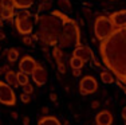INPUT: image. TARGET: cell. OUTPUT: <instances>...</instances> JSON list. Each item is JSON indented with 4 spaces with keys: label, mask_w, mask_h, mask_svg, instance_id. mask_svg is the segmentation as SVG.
<instances>
[{
    "label": "cell",
    "mask_w": 126,
    "mask_h": 125,
    "mask_svg": "<svg viewBox=\"0 0 126 125\" xmlns=\"http://www.w3.org/2000/svg\"><path fill=\"white\" fill-rule=\"evenodd\" d=\"M3 8H4V7H3V4H1V1H0V14H1V11H3Z\"/></svg>",
    "instance_id": "d590c367"
},
{
    "label": "cell",
    "mask_w": 126,
    "mask_h": 125,
    "mask_svg": "<svg viewBox=\"0 0 126 125\" xmlns=\"http://www.w3.org/2000/svg\"><path fill=\"white\" fill-rule=\"evenodd\" d=\"M12 117H14V118H17V114H16V112H14V113H12Z\"/></svg>",
    "instance_id": "e575fe53"
},
{
    "label": "cell",
    "mask_w": 126,
    "mask_h": 125,
    "mask_svg": "<svg viewBox=\"0 0 126 125\" xmlns=\"http://www.w3.org/2000/svg\"><path fill=\"white\" fill-rule=\"evenodd\" d=\"M73 55L74 56H78V58H80L83 62H89V61H93L94 62L95 61V55H94V53H93V50L90 49L89 46H78L74 49V51H73Z\"/></svg>",
    "instance_id": "52a82bcc"
},
{
    "label": "cell",
    "mask_w": 126,
    "mask_h": 125,
    "mask_svg": "<svg viewBox=\"0 0 126 125\" xmlns=\"http://www.w3.org/2000/svg\"><path fill=\"white\" fill-rule=\"evenodd\" d=\"M38 62L35 61L32 56L30 55H24L22 59H20L19 62V71H22V73H26L28 74V75H31L32 71H34V69L36 67Z\"/></svg>",
    "instance_id": "9c48e42d"
},
{
    "label": "cell",
    "mask_w": 126,
    "mask_h": 125,
    "mask_svg": "<svg viewBox=\"0 0 126 125\" xmlns=\"http://www.w3.org/2000/svg\"><path fill=\"white\" fill-rule=\"evenodd\" d=\"M99 77H101V81L103 82V83H106V85H111V83L115 82V77H114L113 73H110L109 70L101 71Z\"/></svg>",
    "instance_id": "9a60e30c"
},
{
    "label": "cell",
    "mask_w": 126,
    "mask_h": 125,
    "mask_svg": "<svg viewBox=\"0 0 126 125\" xmlns=\"http://www.w3.org/2000/svg\"><path fill=\"white\" fill-rule=\"evenodd\" d=\"M52 56H54V59H55L56 63L64 62V61H63V51H62L61 47H58V46H55L52 49Z\"/></svg>",
    "instance_id": "d6986e66"
},
{
    "label": "cell",
    "mask_w": 126,
    "mask_h": 125,
    "mask_svg": "<svg viewBox=\"0 0 126 125\" xmlns=\"http://www.w3.org/2000/svg\"><path fill=\"white\" fill-rule=\"evenodd\" d=\"M50 100L52 101V102H56V100H58V96H56L55 93H51V94H50Z\"/></svg>",
    "instance_id": "484cf974"
},
{
    "label": "cell",
    "mask_w": 126,
    "mask_h": 125,
    "mask_svg": "<svg viewBox=\"0 0 126 125\" xmlns=\"http://www.w3.org/2000/svg\"><path fill=\"white\" fill-rule=\"evenodd\" d=\"M99 56L103 66L126 86V27L115 28L99 42Z\"/></svg>",
    "instance_id": "6da1fadb"
},
{
    "label": "cell",
    "mask_w": 126,
    "mask_h": 125,
    "mask_svg": "<svg viewBox=\"0 0 126 125\" xmlns=\"http://www.w3.org/2000/svg\"><path fill=\"white\" fill-rule=\"evenodd\" d=\"M5 39V34L3 31H0V40H4Z\"/></svg>",
    "instance_id": "1f68e13d"
},
{
    "label": "cell",
    "mask_w": 126,
    "mask_h": 125,
    "mask_svg": "<svg viewBox=\"0 0 126 125\" xmlns=\"http://www.w3.org/2000/svg\"><path fill=\"white\" fill-rule=\"evenodd\" d=\"M68 65H70V67L73 70H80L83 66H85V62H83L80 58H78V56L71 55L70 61H68Z\"/></svg>",
    "instance_id": "2e32d148"
},
{
    "label": "cell",
    "mask_w": 126,
    "mask_h": 125,
    "mask_svg": "<svg viewBox=\"0 0 126 125\" xmlns=\"http://www.w3.org/2000/svg\"><path fill=\"white\" fill-rule=\"evenodd\" d=\"M23 88V93L24 94H28V96H31L32 93H34V86L31 85V83H27V85L22 86Z\"/></svg>",
    "instance_id": "603a6c76"
},
{
    "label": "cell",
    "mask_w": 126,
    "mask_h": 125,
    "mask_svg": "<svg viewBox=\"0 0 126 125\" xmlns=\"http://www.w3.org/2000/svg\"><path fill=\"white\" fill-rule=\"evenodd\" d=\"M0 18L3 20H10V22H12V19L15 18V8H3L1 14H0Z\"/></svg>",
    "instance_id": "e0dca14e"
},
{
    "label": "cell",
    "mask_w": 126,
    "mask_h": 125,
    "mask_svg": "<svg viewBox=\"0 0 126 125\" xmlns=\"http://www.w3.org/2000/svg\"><path fill=\"white\" fill-rule=\"evenodd\" d=\"M0 51H1V49H0Z\"/></svg>",
    "instance_id": "ab89813d"
},
{
    "label": "cell",
    "mask_w": 126,
    "mask_h": 125,
    "mask_svg": "<svg viewBox=\"0 0 126 125\" xmlns=\"http://www.w3.org/2000/svg\"><path fill=\"white\" fill-rule=\"evenodd\" d=\"M20 101H22L23 104H28L30 101H31V96H28V94L22 93V94H20Z\"/></svg>",
    "instance_id": "d4e9b609"
},
{
    "label": "cell",
    "mask_w": 126,
    "mask_h": 125,
    "mask_svg": "<svg viewBox=\"0 0 126 125\" xmlns=\"http://www.w3.org/2000/svg\"><path fill=\"white\" fill-rule=\"evenodd\" d=\"M15 10H28L32 4L34 0H12Z\"/></svg>",
    "instance_id": "5bb4252c"
},
{
    "label": "cell",
    "mask_w": 126,
    "mask_h": 125,
    "mask_svg": "<svg viewBox=\"0 0 126 125\" xmlns=\"http://www.w3.org/2000/svg\"><path fill=\"white\" fill-rule=\"evenodd\" d=\"M4 82L8 83L12 89H17L19 88V82H17V75L14 70H8L4 74Z\"/></svg>",
    "instance_id": "7c38bea8"
},
{
    "label": "cell",
    "mask_w": 126,
    "mask_h": 125,
    "mask_svg": "<svg viewBox=\"0 0 126 125\" xmlns=\"http://www.w3.org/2000/svg\"><path fill=\"white\" fill-rule=\"evenodd\" d=\"M42 112H43V114H46V113L48 112V108H47V106H44V108L42 109Z\"/></svg>",
    "instance_id": "d6a6232c"
},
{
    "label": "cell",
    "mask_w": 126,
    "mask_h": 125,
    "mask_svg": "<svg viewBox=\"0 0 126 125\" xmlns=\"http://www.w3.org/2000/svg\"><path fill=\"white\" fill-rule=\"evenodd\" d=\"M98 106H99V102H98V101H93L91 102V108L93 109H97Z\"/></svg>",
    "instance_id": "f546056e"
},
{
    "label": "cell",
    "mask_w": 126,
    "mask_h": 125,
    "mask_svg": "<svg viewBox=\"0 0 126 125\" xmlns=\"http://www.w3.org/2000/svg\"><path fill=\"white\" fill-rule=\"evenodd\" d=\"M115 30L111 20L109 19V16L106 15H98L94 20V34L99 42L105 40L107 36H110V34Z\"/></svg>",
    "instance_id": "277c9868"
},
{
    "label": "cell",
    "mask_w": 126,
    "mask_h": 125,
    "mask_svg": "<svg viewBox=\"0 0 126 125\" xmlns=\"http://www.w3.org/2000/svg\"><path fill=\"white\" fill-rule=\"evenodd\" d=\"M17 82H19V86H24L27 83H30V75L26 73H22V71H17Z\"/></svg>",
    "instance_id": "ffe728a7"
},
{
    "label": "cell",
    "mask_w": 126,
    "mask_h": 125,
    "mask_svg": "<svg viewBox=\"0 0 126 125\" xmlns=\"http://www.w3.org/2000/svg\"><path fill=\"white\" fill-rule=\"evenodd\" d=\"M14 23L17 32L23 36L26 35H32L34 31V22H32V15L27 10H20L15 14Z\"/></svg>",
    "instance_id": "3957f363"
},
{
    "label": "cell",
    "mask_w": 126,
    "mask_h": 125,
    "mask_svg": "<svg viewBox=\"0 0 126 125\" xmlns=\"http://www.w3.org/2000/svg\"><path fill=\"white\" fill-rule=\"evenodd\" d=\"M8 70H11V69H10V67H8V66H3V67H0V74H3V73L5 74V73H7Z\"/></svg>",
    "instance_id": "4316f807"
},
{
    "label": "cell",
    "mask_w": 126,
    "mask_h": 125,
    "mask_svg": "<svg viewBox=\"0 0 126 125\" xmlns=\"http://www.w3.org/2000/svg\"><path fill=\"white\" fill-rule=\"evenodd\" d=\"M63 125H70V121H68V120H64V121H63Z\"/></svg>",
    "instance_id": "836d02e7"
},
{
    "label": "cell",
    "mask_w": 126,
    "mask_h": 125,
    "mask_svg": "<svg viewBox=\"0 0 126 125\" xmlns=\"http://www.w3.org/2000/svg\"><path fill=\"white\" fill-rule=\"evenodd\" d=\"M73 75L74 77H80L82 75V70H73Z\"/></svg>",
    "instance_id": "83f0119b"
},
{
    "label": "cell",
    "mask_w": 126,
    "mask_h": 125,
    "mask_svg": "<svg viewBox=\"0 0 126 125\" xmlns=\"http://www.w3.org/2000/svg\"><path fill=\"white\" fill-rule=\"evenodd\" d=\"M38 125H62V123L54 116H44L38 121Z\"/></svg>",
    "instance_id": "4fadbf2b"
},
{
    "label": "cell",
    "mask_w": 126,
    "mask_h": 125,
    "mask_svg": "<svg viewBox=\"0 0 126 125\" xmlns=\"http://www.w3.org/2000/svg\"><path fill=\"white\" fill-rule=\"evenodd\" d=\"M23 125H30V117H27V116L23 117Z\"/></svg>",
    "instance_id": "f1b7e54d"
},
{
    "label": "cell",
    "mask_w": 126,
    "mask_h": 125,
    "mask_svg": "<svg viewBox=\"0 0 126 125\" xmlns=\"http://www.w3.org/2000/svg\"><path fill=\"white\" fill-rule=\"evenodd\" d=\"M32 81L35 82L36 86H43L44 83L47 82V78H48V74H47V70L44 69V66H42L40 63L36 65V67L34 69L31 74Z\"/></svg>",
    "instance_id": "ba28073f"
},
{
    "label": "cell",
    "mask_w": 126,
    "mask_h": 125,
    "mask_svg": "<svg viewBox=\"0 0 126 125\" xmlns=\"http://www.w3.org/2000/svg\"><path fill=\"white\" fill-rule=\"evenodd\" d=\"M63 30L59 36L58 44L61 47H70L75 44V47L80 46V31L77 22L74 19H70L66 14H63Z\"/></svg>",
    "instance_id": "7a4b0ae2"
},
{
    "label": "cell",
    "mask_w": 126,
    "mask_h": 125,
    "mask_svg": "<svg viewBox=\"0 0 126 125\" xmlns=\"http://www.w3.org/2000/svg\"><path fill=\"white\" fill-rule=\"evenodd\" d=\"M48 10H51V3L50 1H40V4L38 7L39 12H42V11H48Z\"/></svg>",
    "instance_id": "7402d4cb"
},
{
    "label": "cell",
    "mask_w": 126,
    "mask_h": 125,
    "mask_svg": "<svg viewBox=\"0 0 126 125\" xmlns=\"http://www.w3.org/2000/svg\"><path fill=\"white\" fill-rule=\"evenodd\" d=\"M125 125H126V121H125Z\"/></svg>",
    "instance_id": "f35d334b"
},
{
    "label": "cell",
    "mask_w": 126,
    "mask_h": 125,
    "mask_svg": "<svg viewBox=\"0 0 126 125\" xmlns=\"http://www.w3.org/2000/svg\"><path fill=\"white\" fill-rule=\"evenodd\" d=\"M121 116H122V118H124V121H126V106L124 109H122V113H121Z\"/></svg>",
    "instance_id": "4dcf8cb0"
},
{
    "label": "cell",
    "mask_w": 126,
    "mask_h": 125,
    "mask_svg": "<svg viewBox=\"0 0 126 125\" xmlns=\"http://www.w3.org/2000/svg\"><path fill=\"white\" fill-rule=\"evenodd\" d=\"M109 19L111 20V23L114 24V27H115V28L126 27V10L115 11V12L110 14Z\"/></svg>",
    "instance_id": "30bf717a"
},
{
    "label": "cell",
    "mask_w": 126,
    "mask_h": 125,
    "mask_svg": "<svg viewBox=\"0 0 126 125\" xmlns=\"http://www.w3.org/2000/svg\"><path fill=\"white\" fill-rule=\"evenodd\" d=\"M78 88H79V93L82 96H90L98 90V81L93 75H85L80 78Z\"/></svg>",
    "instance_id": "8992f818"
},
{
    "label": "cell",
    "mask_w": 126,
    "mask_h": 125,
    "mask_svg": "<svg viewBox=\"0 0 126 125\" xmlns=\"http://www.w3.org/2000/svg\"><path fill=\"white\" fill-rule=\"evenodd\" d=\"M59 8H62L63 11H71V1L70 0H58Z\"/></svg>",
    "instance_id": "44dd1931"
},
{
    "label": "cell",
    "mask_w": 126,
    "mask_h": 125,
    "mask_svg": "<svg viewBox=\"0 0 126 125\" xmlns=\"http://www.w3.org/2000/svg\"><path fill=\"white\" fill-rule=\"evenodd\" d=\"M114 121L113 114L109 110H101L99 113H97L95 116V124L97 125H111Z\"/></svg>",
    "instance_id": "8fae6325"
},
{
    "label": "cell",
    "mask_w": 126,
    "mask_h": 125,
    "mask_svg": "<svg viewBox=\"0 0 126 125\" xmlns=\"http://www.w3.org/2000/svg\"><path fill=\"white\" fill-rule=\"evenodd\" d=\"M42 1H50V0H42Z\"/></svg>",
    "instance_id": "8d00e7d4"
},
{
    "label": "cell",
    "mask_w": 126,
    "mask_h": 125,
    "mask_svg": "<svg viewBox=\"0 0 126 125\" xmlns=\"http://www.w3.org/2000/svg\"><path fill=\"white\" fill-rule=\"evenodd\" d=\"M0 104L5 106H14L16 104V94L14 89L4 81H0Z\"/></svg>",
    "instance_id": "5b68a950"
},
{
    "label": "cell",
    "mask_w": 126,
    "mask_h": 125,
    "mask_svg": "<svg viewBox=\"0 0 126 125\" xmlns=\"http://www.w3.org/2000/svg\"><path fill=\"white\" fill-rule=\"evenodd\" d=\"M7 59L8 62H11V63H14V62H16L17 59H19V50L17 49H10L7 53Z\"/></svg>",
    "instance_id": "ac0fdd59"
},
{
    "label": "cell",
    "mask_w": 126,
    "mask_h": 125,
    "mask_svg": "<svg viewBox=\"0 0 126 125\" xmlns=\"http://www.w3.org/2000/svg\"><path fill=\"white\" fill-rule=\"evenodd\" d=\"M110 1H115V0H110Z\"/></svg>",
    "instance_id": "74e56055"
},
{
    "label": "cell",
    "mask_w": 126,
    "mask_h": 125,
    "mask_svg": "<svg viewBox=\"0 0 126 125\" xmlns=\"http://www.w3.org/2000/svg\"><path fill=\"white\" fill-rule=\"evenodd\" d=\"M23 43L26 46H32L34 44V39H32L31 35H26V36H23Z\"/></svg>",
    "instance_id": "cb8c5ba5"
}]
</instances>
